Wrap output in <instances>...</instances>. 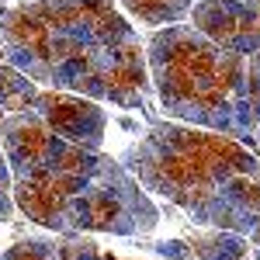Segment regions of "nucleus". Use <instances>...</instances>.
Segmentation results:
<instances>
[{
  "mask_svg": "<svg viewBox=\"0 0 260 260\" xmlns=\"http://www.w3.org/2000/svg\"><path fill=\"white\" fill-rule=\"evenodd\" d=\"M56 257H59V260H125V257H115V253L101 250L98 243L83 240V236L56 240Z\"/></svg>",
  "mask_w": 260,
  "mask_h": 260,
  "instance_id": "6e6552de",
  "label": "nucleus"
},
{
  "mask_svg": "<svg viewBox=\"0 0 260 260\" xmlns=\"http://www.w3.org/2000/svg\"><path fill=\"white\" fill-rule=\"evenodd\" d=\"M0 146L11 163L14 205L56 233H149L160 212L142 184L101 149L56 136L28 111L0 118Z\"/></svg>",
  "mask_w": 260,
  "mask_h": 260,
  "instance_id": "f03ea898",
  "label": "nucleus"
},
{
  "mask_svg": "<svg viewBox=\"0 0 260 260\" xmlns=\"http://www.w3.org/2000/svg\"><path fill=\"white\" fill-rule=\"evenodd\" d=\"M0 257H4V253H0Z\"/></svg>",
  "mask_w": 260,
  "mask_h": 260,
  "instance_id": "f8f14e48",
  "label": "nucleus"
},
{
  "mask_svg": "<svg viewBox=\"0 0 260 260\" xmlns=\"http://www.w3.org/2000/svg\"><path fill=\"white\" fill-rule=\"evenodd\" d=\"M125 170L201 225L222 233L260 229V160L222 132L153 125L125 153Z\"/></svg>",
  "mask_w": 260,
  "mask_h": 260,
  "instance_id": "7ed1b4c3",
  "label": "nucleus"
},
{
  "mask_svg": "<svg viewBox=\"0 0 260 260\" xmlns=\"http://www.w3.org/2000/svg\"><path fill=\"white\" fill-rule=\"evenodd\" d=\"M11 212H14V194H11V163H7L4 149H0V222L11 219Z\"/></svg>",
  "mask_w": 260,
  "mask_h": 260,
  "instance_id": "9d476101",
  "label": "nucleus"
},
{
  "mask_svg": "<svg viewBox=\"0 0 260 260\" xmlns=\"http://www.w3.org/2000/svg\"><path fill=\"white\" fill-rule=\"evenodd\" d=\"M0 108H4V115L28 111L39 121H45L56 136L80 142V146H90V149H101V142H104L108 115L90 98L39 87L21 70H14L7 59H0Z\"/></svg>",
  "mask_w": 260,
  "mask_h": 260,
  "instance_id": "39448f33",
  "label": "nucleus"
},
{
  "mask_svg": "<svg viewBox=\"0 0 260 260\" xmlns=\"http://www.w3.org/2000/svg\"><path fill=\"white\" fill-rule=\"evenodd\" d=\"M198 0H118V7L136 18L146 28H167V24H180L187 21L191 7Z\"/></svg>",
  "mask_w": 260,
  "mask_h": 260,
  "instance_id": "0eeeda50",
  "label": "nucleus"
},
{
  "mask_svg": "<svg viewBox=\"0 0 260 260\" xmlns=\"http://www.w3.org/2000/svg\"><path fill=\"white\" fill-rule=\"evenodd\" d=\"M0 260H59V257H56V240H21Z\"/></svg>",
  "mask_w": 260,
  "mask_h": 260,
  "instance_id": "1a4fd4ad",
  "label": "nucleus"
},
{
  "mask_svg": "<svg viewBox=\"0 0 260 260\" xmlns=\"http://www.w3.org/2000/svg\"><path fill=\"white\" fill-rule=\"evenodd\" d=\"M250 236H253V260H260V229H253Z\"/></svg>",
  "mask_w": 260,
  "mask_h": 260,
  "instance_id": "9b49d317",
  "label": "nucleus"
},
{
  "mask_svg": "<svg viewBox=\"0 0 260 260\" xmlns=\"http://www.w3.org/2000/svg\"><path fill=\"white\" fill-rule=\"evenodd\" d=\"M149 80L167 115L260 153V62L229 52L191 24H167L146 45Z\"/></svg>",
  "mask_w": 260,
  "mask_h": 260,
  "instance_id": "20e7f679",
  "label": "nucleus"
},
{
  "mask_svg": "<svg viewBox=\"0 0 260 260\" xmlns=\"http://www.w3.org/2000/svg\"><path fill=\"white\" fill-rule=\"evenodd\" d=\"M187 24L222 49L260 62V0H198Z\"/></svg>",
  "mask_w": 260,
  "mask_h": 260,
  "instance_id": "423d86ee",
  "label": "nucleus"
},
{
  "mask_svg": "<svg viewBox=\"0 0 260 260\" xmlns=\"http://www.w3.org/2000/svg\"><path fill=\"white\" fill-rule=\"evenodd\" d=\"M4 59L49 90L142 108L146 49L115 0H24L0 11Z\"/></svg>",
  "mask_w": 260,
  "mask_h": 260,
  "instance_id": "f257e3e1",
  "label": "nucleus"
}]
</instances>
